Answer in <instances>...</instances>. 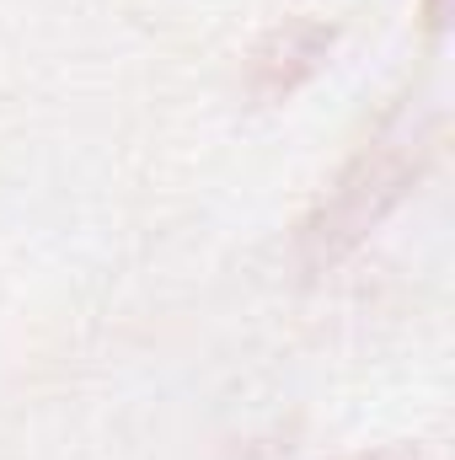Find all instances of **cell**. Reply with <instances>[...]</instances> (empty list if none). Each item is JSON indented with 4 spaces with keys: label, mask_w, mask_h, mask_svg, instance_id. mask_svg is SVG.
I'll return each instance as SVG.
<instances>
[{
    "label": "cell",
    "mask_w": 455,
    "mask_h": 460,
    "mask_svg": "<svg viewBox=\"0 0 455 460\" xmlns=\"http://www.w3.org/2000/svg\"><path fill=\"white\" fill-rule=\"evenodd\" d=\"M413 177H418V150H407V139H402V145H375V150H364V155L343 172V182L333 188V199L317 209V220L306 226V257H311V262H333L348 246H359L370 230L407 199Z\"/></svg>",
    "instance_id": "1"
},
{
    "label": "cell",
    "mask_w": 455,
    "mask_h": 460,
    "mask_svg": "<svg viewBox=\"0 0 455 460\" xmlns=\"http://www.w3.org/2000/svg\"><path fill=\"white\" fill-rule=\"evenodd\" d=\"M327 49H333V27H322V22H295V27L273 32L252 59V92L257 97H290L306 75L322 70Z\"/></svg>",
    "instance_id": "2"
},
{
    "label": "cell",
    "mask_w": 455,
    "mask_h": 460,
    "mask_svg": "<svg viewBox=\"0 0 455 460\" xmlns=\"http://www.w3.org/2000/svg\"><path fill=\"white\" fill-rule=\"evenodd\" d=\"M424 22H429V32H440L445 27V0H424Z\"/></svg>",
    "instance_id": "3"
},
{
    "label": "cell",
    "mask_w": 455,
    "mask_h": 460,
    "mask_svg": "<svg viewBox=\"0 0 455 460\" xmlns=\"http://www.w3.org/2000/svg\"><path fill=\"white\" fill-rule=\"evenodd\" d=\"M348 460H418L413 450H375V456H348Z\"/></svg>",
    "instance_id": "4"
}]
</instances>
